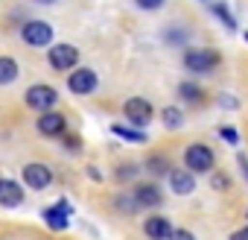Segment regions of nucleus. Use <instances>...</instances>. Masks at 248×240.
<instances>
[{
    "instance_id": "obj_1",
    "label": "nucleus",
    "mask_w": 248,
    "mask_h": 240,
    "mask_svg": "<svg viewBox=\"0 0 248 240\" xmlns=\"http://www.w3.org/2000/svg\"><path fill=\"white\" fill-rule=\"evenodd\" d=\"M213 161H216V155L204 144H190L184 150V164L190 173H207V170H213Z\"/></svg>"
},
{
    "instance_id": "obj_2",
    "label": "nucleus",
    "mask_w": 248,
    "mask_h": 240,
    "mask_svg": "<svg viewBox=\"0 0 248 240\" xmlns=\"http://www.w3.org/2000/svg\"><path fill=\"white\" fill-rule=\"evenodd\" d=\"M123 114H126V120L132 126H149V120H152V103L149 100H143V97H132V100H126L123 103Z\"/></svg>"
},
{
    "instance_id": "obj_3",
    "label": "nucleus",
    "mask_w": 248,
    "mask_h": 240,
    "mask_svg": "<svg viewBox=\"0 0 248 240\" xmlns=\"http://www.w3.org/2000/svg\"><path fill=\"white\" fill-rule=\"evenodd\" d=\"M222 62V56L216 50H187L184 53V68L193 73H207Z\"/></svg>"
},
{
    "instance_id": "obj_4",
    "label": "nucleus",
    "mask_w": 248,
    "mask_h": 240,
    "mask_svg": "<svg viewBox=\"0 0 248 240\" xmlns=\"http://www.w3.org/2000/svg\"><path fill=\"white\" fill-rule=\"evenodd\" d=\"M59 103V91L53 85H32L27 91V105L35 108V111H53V105Z\"/></svg>"
},
{
    "instance_id": "obj_5",
    "label": "nucleus",
    "mask_w": 248,
    "mask_h": 240,
    "mask_svg": "<svg viewBox=\"0 0 248 240\" xmlns=\"http://www.w3.org/2000/svg\"><path fill=\"white\" fill-rule=\"evenodd\" d=\"M21 38L30 47H47L53 41V27L47 21H27L24 30H21Z\"/></svg>"
},
{
    "instance_id": "obj_6",
    "label": "nucleus",
    "mask_w": 248,
    "mask_h": 240,
    "mask_svg": "<svg viewBox=\"0 0 248 240\" xmlns=\"http://www.w3.org/2000/svg\"><path fill=\"white\" fill-rule=\"evenodd\" d=\"M47 59H50V65H53L56 70H70V68L79 62V50H76L73 44H56V47H50Z\"/></svg>"
},
{
    "instance_id": "obj_7",
    "label": "nucleus",
    "mask_w": 248,
    "mask_h": 240,
    "mask_svg": "<svg viewBox=\"0 0 248 240\" xmlns=\"http://www.w3.org/2000/svg\"><path fill=\"white\" fill-rule=\"evenodd\" d=\"M96 73L91 70V68H76V70H70V79H67V88L73 91V94H79V97H85V94H91L93 88H96Z\"/></svg>"
},
{
    "instance_id": "obj_8",
    "label": "nucleus",
    "mask_w": 248,
    "mask_h": 240,
    "mask_svg": "<svg viewBox=\"0 0 248 240\" xmlns=\"http://www.w3.org/2000/svg\"><path fill=\"white\" fill-rule=\"evenodd\" d=\"M41 217H44V223H47L53 231H64V228L70 225V205L62 199V202H56V205L44 208V211H41Z\"/></svg>"
},
{
    "instance_id": "obj_9",
    "label": "nucleus",
    "mask_w": 248,
    "mask_h": 240,
    "mask_svg": "<svg viewBox=\"0 0 248 240\" xmlns=\"http://www.w3.org/2000/svg\"><path fill=\"white\" fill-rule=\"evenodd\" d=\"M135 199H138V205L140 208H158L161 202H164V190L155 185V182H140L138 188H135V193H132Z\"/></svg>"
},
{
    "instance_id": "obj_10",
    "label": "nucleus",
    "mask_w": 248,
    "mask_h": 240,
    "mask_svg": "<svg viewBox=\"0 0 248 240\" xmlns=\"http://www.w3.org/2000/svg\"><path fill=\"white\" fill-rule=\"evenodd\" d=\"M38 132L41 135H47V138H59V135H64V126H67V120H64V114H59V111H44L41 117H38Z\"/></svg>"
},
{
    "instance_id": "obj_11",
    "label": "nucleus",
    "mask_w": 248,
    "mask_h": 240,
    "mask_svg": "<svg viewBox=\"0 0 248 240\" xmlns=\"http://www.w3.org/2000/svg\"><path fill=\"white\" fill-rule=\"evenodd\" d=\"M24 182L32 188V190H44L50 182H53V170L47 164H27L24 167Z\"/></svg>"
},
{
    "instance_id": "obj_12",
    "label": "nucleus",
    "mask_w": 248,
    "mask_h": 240,
    "mask_svg": "<svg viewBox=\"0 0 248 240\" xmlns=\"http://www.w3.org/2000/svg\"><path fill=\"white\" fill-rule=\"evenodd\" d=\"M143 231H146V237L149 240H170L172 237V223L167 220V217H161V214H152V217H146V223H143Z\"/></svg>"
},
{
    "instance_id": "obj_13",
    "label": "nucleus",
    "mask_w": 248,
    "mask_h": 240,
    "mask_svg": "<svg viewBox=\"0 0 248 240\" xmlns=\"http://www.w3.org/2000/svg\"><path fill=\"white\" fill-rule=\"evenodd\" d=\"M24 202V190L12 179H0V205L3 208H18Z\"/></svg>"
},
{
    "instance_id": "obj_14",
    "label": "nucleus",
    "mask_w": 248,
    "mask_h": 240,
    "mask_svg": "<svg viewBox=\"0 0 248 240\" xmlns=\"http://www.w3.org/2000/svg\"><path fill=\"white\" fill-rule=\"evenodd\" d=\"M170 188H172L178 196H187V193L196 190V179H193V173H187V170H172V173H170Z\"/></svg>"
},
{
    "instance_id": "obj_15",
    "label": "nucleus",
    "mask_w": 248,
    "mask_h": 240,
    "mask_svg": "<svg viewBox=\"0 0 248 240\" xmlns=\"http://www.w3.org/2000/svg\"><path fill=\"white\" fill-rule=\"evenodd\" d=\"M178 97H181V100H187V103H202V100H204V91H202L193 79H187V82H181V85H178Z\"/></svg>"
},
{
    "instance_id": "obj_16",
    "label": "nucleus",
    "mask_w": 248,
    "mask_h": 240,
    "mask_svg": "<svg viewBox=\"0 0 248 240\" xmlns=\"http://www.w3.org/2000/svg\"><path fill=\"white\" fill-rule=\"evenodd\" d=\"M111 132L120 135V138H126V141H132V144H146V132H143V129H132V126H120V123H114Z\"/></svg>"
},
{
    "instance_id": "obj_17",
    "label": "nucleus",
    "mask_w": 248,
    "mask_h": 240,
    "mask_svg": "<svg viewBox=\"0 0 248 240\" xmlns=\"http://www.w3.org/2000/svg\"><path fill=\"white\" fill-rule=\"evenodd\" d=\"M18 79V65L9 56H0V85H9Z\"/></svg>"
},
{
    "instance_id": "obj_18",
    "label": "nucleus",
    "mask_w": 248,
    "mask_h": 240,
    "mask_svg": "<svg viewBox=\"0 0 248 240\" xmlns=\"http://www.w3.org/2000/svg\"><path fill=\"white\" fill-rule=\"evenodd\" d=\"M161 120H164V126H167V129H178V126L184 123V114H181V108L170 105V108L161 111Z\"/></svg>"
},
{
    "instance_id": "obj_19",
    "label": "nucleus",
    "mask_w": 248,
    "mask_h": 240,
    "mask_svg": "<svg viewBox=\"0 0 248 240\" xmlns=\"http://www.w3.org/2000/svg\"><path fill=\"white\" fill-rule=\"evenodd\" d=\"M146 170L149 173H155V176H170L172 173V164H170V158H164V155H152L149 161H146Z\"/></svg>"
},
{
    "instance_id": "obj_20",
    "label": "nucleus",
    "mask_w": 248,
    "mask_h": 240,
    "mask_svg": "<svg viewBox=\"0 0 248 240\" xmlns=\"http://www.w3.org/2000/svg\"><path fill=\"white\" fill-rule=\"evenodd\" d=\"M114 208H117V211H123V214H132V211H138L140 205H138V199H135L132 193H117Z\"/></svg>"
},
{
    "instance_id": "obj_21",
    "label": "nucleus",
    "mask_w": 248,
    "mask_h": 240,
    "mask_svg": "<svg viewBox=\"0 0 248 240\" xmlns=\"http://www.w3.org/2000/svg\"><path fill=\"white\" fill-rule=\"evenodd\" d=\"M210 12H213V15H216L228 30H236V21H233V15L228 12V6H225V3H213V6H210Z\"/></svg>"
},
{
    "instance_id": "obj_22",
    "label": "nucleus",
    "mask_w": 248,
    "mask_h": 240,
    "mask_svg": "<svg viewBox=\"0 0 248 240\" xmlns=\"http://www.w3.org/2000/svg\"><path fill=\"white\" fill-rule=\"evenodd\" d=\"M135 173H138L135 164H120L117 167V182H129V179H135Z\"/></svg>"
},
{
    "instance_id": "obj_23",
    "label": "nucleus",
    "mask_w": 248,
    "mask_h": 240,
    "mask_svg": "<svg viewBox=\"0 0 248 240\" xmlns=\"http://www.w3.org/2000/svg\"><path fill=\"white\" fill-rule=\"evenodd\" d=\"M219 135H222V141H228L231 147H236V144H239V135H236V129H231V126H222V129H219Z\"/></svg>"
},
{
    "instance_id": "obj_24",
    "label": "nucleus",
    "mask_w": 248,
    "mask_h": 240,
    "mask_svg": "<svg viewBox=\"0 0 248 240\" xmlns=\"http://www.w3.org/2000/svg\"><path fill=\"white\" fill-rule=\"evenodd\" d=\"M135 3H138L140 9H146V12H155V9L164 6V0H135Z\"/></svg>"
},
{
    "instance_id": "obj_25",
    "label": "nucleus",
    "mask_w": 248,
    "mask_h": 240,
    "mask_svg": "<svg viewBox=\"0 0 248 240\" xmlns=\"http://www.w3.org/2000/svg\"><path fill=\"white\" fill-rule=\"evenodd\" d=\"M64 147H67L70 153H79V147H82V141H79L76 135H64Z\"/></svg>"
},
{
    "instance_id": "obj_26",
    "label": "nucleus",
    "mask_w": 248,
    "mask_h": 240,
    "mask_svg": "<svg viewBox=\"0 0 248 240\" xmlns=\"http://www.w3.org/2000/svg\"><path fill=\"white\" fill-rule=\"evenodd\" d=\"M170 240H196V237H193V234H190V231H187V228H175V231H172V237H170Z\"/></svg>"
},
{
    "instance_id": "obj_27",
    "label": "nucleus",
    "mask_w": 248,
    "mask_h": 240,
    "mask_svg": "<svg viewBox=\"0 0 248 240\" xmlns=\"http://www.w3.org/2000/svg\"><path fill=\"white\" fill-rule=\"evenodd\" d=\"M213 188H216V190H225V188H228V179H225L222 173H213Z\"/></svg>"
},
{
    "instance_id": "obj_28",
    "label": "nucleus",
    "mask_w": 248,
    "mask_h": 240,
    "mask_svg": "<svg viewBox=\"0 0 248 240\" xmlns=\"http://www.w3.org/2000/svg\"><path fill=\"white\" fill-rule=\"evenodd\" d=\"M231 240H248V225H245V228H239V231H233V234H231Z\"/></svg>"
},
{
    "instance_id": "obj_29",
    "label": "nucleus",
    "mask_w": 248,
    "mask_h": 240,
    "mask_svg": "<svg viewBox=\"0 0 248 240\" xmlns=\"http://www.w3.org/2000/svg\"><path fill=\"white\" fill-rule=\"evenodd\" d=\"M88 176H91V179H93V182H99V179H102V176H99V170H96V167H91V170H88Z\"/></svg>"
},
{
    "instance_id": "obj_30",
    "label": "nucleus",
    "mask_w": 248,
    "mask_h": 240,
    "mask_svg": "<svg viewBox=\"0 0 248 240\" xmlns=\"http://www.w3.org/2000/svg\"><path fill=\"white\" fill-rule=\"evenodd\" d=\"M239 167H242V170H245V176H248V158H245V155H239Z\"/></svg>"
},
{
    "instance_id": "obj_31",
    "label": "nucleus",
    "mask_w": 248,
    "mask_h": 240,
    "mask_svg": "<svg viewBox=\"0 0 248 240\" xmlns=\"http://www.w3.org/2000/svg\"><path fill=\"white\" fill-rule=\"evenodd\" d=\"M41 3H53V0H41Z\"/></svg>"
},
{
    "instance_id": "obj_32",
    "label": "nucleus",
    "mask_w": 248,
    "mask_h": 240,
    "mask_svg": "<svg viewBox=\"0 0 248 240\" xmlns=\"http://www.w3.org/2000/svg\"><path fill=\"white\" fill-rule=\"evenodd\" d=\"M245 41H248V33H245Z\"/></svg>"
}]
</instances>
